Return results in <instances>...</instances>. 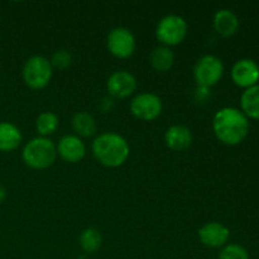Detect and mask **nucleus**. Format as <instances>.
I'll return each mask as SVG.
<instances>
[{"label": "nucleus", "mask_w": 259, "mask_h": 259, "mask_svg": "<svg viewBox=\"0 0 259 259\" xmlns=\"http://www.w3.org/2000/svg\"><path fill=\"white\" fill-rule=\"evenodd\" d=\"M131 111L137 119L143 121H152L162 113V100L158 95L152 93H143L137 95L131 103Z\"/></svg>", "instance_id": "8"}, {"label": "nucleus", "mask_w": 259, "mask_h": 259, "mask_svg": "<svg viewBox=\"0 0 259 259\" xmlns=\"http://www.w3.org/2000/svg\"><path fill=\"white\" fill-rule=\"evenodd\" d=\"M57 154L66 162H71V163H76L80 162L81 159L85 157L86 153V146L80 137L72 136V134H67L63 136L58 142Z\"/></svg>", "instance_id": "12"}, {"label": "nucleus", "mask_w": 259, "mask_h": 259, "mask_svg": "<svg viewBox=\"0 0 259 259\" xmlns=\"http://www.w3.org/2000/svg\"><path fill=\"white\" fill-rule=\"evenodd\" d=\"M199 239L205 247L220 248L227 245L229 240L230 232L224 224L217 222L206 223L197 232Z\"/></svg>", "instance_id": "10"}, {"label": "nucleus", "mask_w": 259, "mask_h": 259, "mask_svg": "<svg viewBox=\"0 0 259 259\" xmlns=\"http://www.w3.org/2000/svg\"><path fill=\"white\" fill-rule=\"evenodd\" d=\"M73 131L77 137H91L96 133V121L91 114L86 111H77L71 119Z\"/></svg>", "instance_id": "17"}, {"label": "nucleus", "mask_w": 259, "mask_h": 259, "mask_svg": "<svg viewBox=\"0 0 259 259\" xmlns=\"http://www.w3.org/2000/svg\"><path fill=\"white\" fill-rule=\"evenodd\" d=\"M22 133L17 125L8 121L0 123V152H12L19 147Z\"/></svg>", "instance_id": "15"}, {"label": "nucleus", "mask_w": 259, "mask_h": 259, "mask_svg": "<svg viewBox=\"0 0 259 259\" xmlns=\"http://www.w3.org/2000/svg\"><path fill=\"white\" fill-rule=\"evenodd\" d=\"M101 243H103V237L95 228H86L78 237V244L86 253L96 252L101 247Z\"/></svg>", "instance_id": "19"}, {"label": "nucleus", "mask_w": 259, "mask_h": 259, "mask_svg": "<svg viewBox=\"0 0 259 259\" xmlns=\"http://www.w3.org/2000/svg\"><path fill=\"white\" fill-rule=\"evenodd\" d=\"M93 153L103 166L115 168L128 159L131 148L124 137L108 132L96 137L93 142Z\"/></svg>", "instance_id": "2"}, {"label": "nucleus", "mask_w": 259, "mask_h": 259, "mask_svg": "<svg viewBox=\"0 0 259 259\" xmlns=\"http://www.w3.org/2000/svg\"><path fill=\"white\" fill-rule=\"evenodd\" d=\"M232 78L240 88H252L259 80V67L250 58L237 61L232 68Z\"/></svg>", "instance_id": "11"}, {"label": "nucleus", "mask_w": 259, "mask_h": 259, "mask_svg": "<svg viewBox=\"0 0 259 259\" xmlns=\"http://www.w3.org/2000/svg\"><path fill=\"white\" fill-rule=\"evenodd\" d=\"M50 62L52 68L55 67L57 70L62 71L71 65V62H72V55H71L70 51L65 50V48H60V50H57L53 53Z\"/></svg>", "instance_id": "22"}, {"label": "nucleus", "mask_w": 259, "mask_h": 259, "mask_svg": "<svg viewBox=\"0 0 259 259\" xmlns=\"http://www.w3.org/2000/svg\"><path fill=\"white\" fill-rule=\"evenodd\" d=\"M242 111L247 116L259 119V85L248 88L240 98Z\"/></svg>", "instance_id": "18"}, {"label": "nucleus", "mask_w": 259, "mask_h": 259, "mask_svg": "<svg viewBox=\"0 0 259 259\" xmlns=\"http://www.w3.org/2000/svg\"><path fill=\"white\" fill-rule=\"evenodd\" d=\"M239 27V19L229 9H220L214 15V28L223 37H230Z\"/></svg>", "instance_id": "14"}, {"label": "nucleus", "mask_w": 259, "mask_h": 259, "mask_svg": "<svg viewBox=\"0 0 259 259\" xmlns=\"http://www.w3.org/2000/svg\"><path fill=\"white\" fill-rule=\"evenodd\" d=\"M149 62L152 67L159 72H166L171 70L175 62V55L171 51V48L166 46H158L153 48L149 55Z\"/></svg>", "instance_id": "16"}, {"label": "nucleus", "mask_w": 259, "mask_h": 259, "mask_svg": "<svg viewBox=\"0 0 259 259\" xmlns=\"http://www.w3.org/2000/svg\"><path fill=\"white\" fill-rule=\"evenodd\" d=\"M219 259H249L248 250L239 244H227L219 253Z\"/></svg>", "instance_id": "21"}, {"label": "nucleus", "mask_w": 259, "mask_h": 259, "mask_svg": "<svg viewBox=\"0 0 259 259\" xmlns=\"http://www.w3.org/2000/svg\"><path fill=\"white\" fill-rule=\"evenodd\" d=\"M164 142L171 151L184 152L192 144V133L187 126L175 124L166 131Z\"/></svg>", "instance_id": "13"}, {"label": "nucleus", "mask_w": 259, "mask_h": 259, "mask_svg": "<svg viewBox=\"0 0 259 259\" xmlns=\"http://www.w3.org/2000/svg\"><path fill=\"white\" fill-rule=\"evenodd\" d=\"M58 125H60V119H58L57 114H55L53 111H43L35 120V129L42 137H47L55 133Z\"/></svg>", "instance_id": "20"}, {"label": "nucleus", "mask_w": 259, "mask_h": 259, "mask_svg": "<svg viewBox=\"0 0 259 259\" xmlns=\"http://www.w3.org/2000/svg\"><path fill=\"white\" fill-rule=\"evenodd\" d=\"M22 158L30 168L45 169L55 163L57 158V148L51 139L37 137L25 144L22 152Z\"/></svg>", "instance_id": "3"}, {"label": "nucleus", "mask_w": 259, "mask_h": 259, "mask_svg": "<svg viewBox=\"0 0 259 259\" xmlns=\"http://www.w3.org/2000/svg\"><path fill=\"white\" fill-rule=\"evenodd\" d=\"M109 95L113 98L125 99L131 96L137 89V80L133 73L128 71H115L106 81Z\"/></svg>", "instance_id": "9"}, {"label": "nucleus", "mask_w": 259, "mask_h": 259, "mask_svg": "<svg viewBox=\"0 0 259 259\" xmlns=\"http://www.w3.org/2000/svg\"><path fill=\"white\" fill-rule=\"evenodd\" d=\"M106 47L115 57L129 58L136 51V37L128 28L116 27L109 32L106 37Z\"/></svg>", "instance_id": "7"}, {"label": "nucleus", "mask_w": 259, "mask_h": 259, "mask_svg": "<svg viewBox=\"0 0 259 259\" xmlns=\"http://www.w3.org/2000/svg\"><path fill=\"white\" fill-rule=\"evenodd\" d=\"M224 65L222 60L214 55H205L197 60L194 66V77L197 86L210 89L217 85L223 77Z\"/></svg>", "instance_id": "6"}, {"label": "nucleus", "mask_w": 259, "mask_h": 259, "mask_svg": "<svg viewBox=\"0 0 259 259\" xmlns=\"http://www.w3.org/2000/svg\"><path fill=\"white\" fill-rule=\"evenodd\" d=\"M207 96H209V89L202 88V86H197L196 88V100L197 101L206 100Z\"/></svg>", "instance_id": "23"}, {"label": "nucleus", "mask_w": 259, "mask_h": 259, "mask_svg": "<svg viewBox=\"0 0 259 259\" xmlns=\"http://www.w3.org/2000/svg\"><path fill=\"white\" fill-rule=\"evenodd\" d=\"M258 67H259V66H258Z\"/></svg>", "instance_id": "25"}, {"label": "nucleus", "mask_w": 259, "mask_h": 259, "mask_svg": "<svg viewBox=\"0 0 259 259\" xmlns=\"http://www.w3.org/2000/svg\"><path fill=\"white\" fill-rule=\"evenodd\" d=\"M212 129L222 143L227 146H237L248 136L249 121L242 110L227 106L218 110L214 115Z\"/></svg>", "instance_id": "1"}, {"label": "nucleus", "mask_w": 259, "mask_h": 259, "mask_svg": "<svg viewBox=\"0 0 259 259\" xmlns=\"http://www.w3.org/2000/svg\"><path fill=\"white\" fill-rule=\"evenodd\" d=\"M5 197H7V191H5L4 187L0 186V204H2V202L4 201Z\"/></svg>", "instance_id": "24"}, {"label": "nucleus", "mask_w": 259, "mask_h": 259, "mask_svg": "<svg viewBox=\"0 0 259 259\" xmlns=\"http://www.w3.org/2000/svg\"><path fill=\"white\" fill-rule=\"evenodd\" d=\"M187 34V23L177 14L164 15L156 27V37L162 46L180 45Z\"/></svg>", "instance_id": "5"}, {"label": "nucleus", "mask_w": 259, "mask_h": 259, "mask_svg": "<svg viewBox=\"0 0 259 259\" xmlns=\"http://www.w3.org/2000/svg\"><path fill=\"white\" fill-rule=\"evenodd\" d=\"M53 68L46 57L39 55L32 56L23 66L22 76L25 85L34 90H39L48 85L52 77Z\"/></svg>", "instance_id": "4"}]
</instances>
